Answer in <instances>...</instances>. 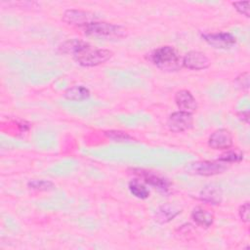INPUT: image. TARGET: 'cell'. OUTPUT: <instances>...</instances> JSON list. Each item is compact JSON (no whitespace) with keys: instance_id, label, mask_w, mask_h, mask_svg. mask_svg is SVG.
<instances>
[{"instance_id":"obj_1","label":"cell","mask_w":250,"mask_h":250,"mask_svg":"<svg viewBox=\"0 0 250 250\" xmlns=\"http://www.w3.org/2000/svg\"><path fill=\"white\" fill-rule=\"evenodd\" d=\"M150 62L163 71H177L183 67V58L172 46H161L149 55Z\"/></svg>"},{"instance_id":"obj_2","label":"cell","mask_w":250,"mask_h":250,"mask_svg":"<svg viewBox=\"0 0 250 250\" xmlns=\"http://www.w3.org/2000/svg\"><path fill=\"white\" fill-rule=\"evenodd\" d=\"M112 55L113 53L107 49H97L89 46L87 49L82 51L73 59L78 64L86 67H91L104 63L112 57Z\"/></svg>"},{"instance_id":"obj_3","label":"cell","mask_w":250,"mask_h":250,"mask_svg":"<svg viewBox=\"0 0 250 250\" xmlns=\"http://www.w3.org/2000/svg\"><path fill=\"white\" fill-rule=\"evenodd\" d=\"M87 35L104 38H119L123 37L126 33V29L119 25L105 21H93L84 27Z\"/></svg>"},{"instance_id":"obj_4","label":"cell","mask_w":250,"mask_h":250,"mask_svg":"<svg viewBox=\"0 0 250 250\" xmlns=\"http://www.w3.org/2000/svg\"><path fill=\"white\" fill-rule=\"evenodd\" d=\"M227 170V166L221 161H196L190 163L187 167V171L190 174L200 176H214L221 174Z\"/></svg>"},{"instance_id":"obj_5","label":"cell","mask_w":250,"mask_h":250,"mask_svg":"<svg viewBox=\"0 0 250 250\" xmlns=\"http://www.w3.org/2000/svg\"><path fill=\"white\" fill-rule=\"evenodd\" d=\"M62 20L69 25L85 27L91 22L96 21L97 17L90 12L76 10V9H69L63 12Z\"/></svg>"},{"instance_id":"obj_6","label":"cell","mask_w":250,"mask_h":250,"mask_svg":"<svg viewBox=\"0 0 250 250\" xmlns=\"http://www.w3.org/2000/svg\"><path fill=\"white\" fill-rule=\"evenodd\" d=\"M193 125V117L191 113L185 111H175L170 114L167 121V126L170 131L175 133L185 132L189 130Z\"/></svg>"},{"instance_id":"obj_7","label":"cell","mask_w":250,"mask_h":250,"mask_svg":"<svg viewBox=\"0 0 250 250\" xmlns=\"http://www.w3.org/2000/svg\"><path fill=\"white\" fill-rule=\"evenodd\" d=\"M232 144L231 133L224 128L217 129L208 138V146L215 150H228L232 146Z\"/></svg>"},{"instance_id":"obj_8","label":"cell","mask_w":250,"mask_h":250,"mask_svg":"<svg viewBox=\"0 0 250 250\" xmlns=\"http://www.w3.org/2000/svg\"><path fill=\"white\" fill-rule=\"evenodd\" d=\"M202 38L213 48L216 49H228L235 45L236 38L229 32H216L205 33Z\"/></svg>"},{"instance_id":"obj_9","label":"cell","mask_w":250,"mask_h":250,"mask_svg":"<svg viewBox=\"0 0 250 250\" xmlns=\"http://www.w3.org/2000/svg\"><path fill=\"white\" fill-rule=\"evenodd\" d=\"M210 60L208 57L199 51H190L183 58V66L191 70H202L208 68Z\"/></svg>"},{"instance_id":"obj_10","label":"cell","mask_w":250,"mask_h":250,"mask_svg":"<svg viewBox=\"0 0 250 250\" xmlns=\"http://www.w3.org/2000/svg\"><path fill=\"white\" fill-rule=\"evenodd\" d=\"M175 103L181 111L193 113L197 109V102L188 90H180L175 95Z\"/></svg>"},{"instance_id":"obj_11","label":"cell","mask_w":250,"mask_h":250,"mask_svg":"<svg viewBox=\"0 0 250 250\" xmlns=\"http://www.w3.org/2000/svg\"><path fill=\"white\" fill-rule=\"evenodd\" d=\"M91 46L88 42L80 40V39H68L62 43L59 47V50L62 54L71 55L73 58L80 54L82 51Z\"/></svg>"},{"instance_id":"obj_12","label":"cell","mask_w":250,"mask_h":250,"mask_svg":"<svg viewBox=\"0 0 250 250\" xmlns=\"http://www.w3.org/2000/svg\"><path fill=\"white\" fill-rule=\"evenodd\" d=\"M136 174H138L145 183L153 186L161 190H167L169 188L170 183L167 179L163 177H160L156 174L145 170H136Z\"/></svg>"},{"instance_id":"obj_13","label":"cell","mask_w":250,"mask_h":250,"mask_svg":"<svg viewBox=\"0 0 250 250\" xmlns=\"http://www.w3.org/2000/svg\"><path fill=\"white\" fill-rule=\"evenodd\" d=\"M191 219L196 225L202 228H209L213 225L214 222L213 214L201 207H196L193 209L191 213Z\"/></svg>"},{"instance_id":"obj_14","label":"cell","mask_w":250,"mask_h":250,"mask_svg":"<svg viewBox=\"0 0 250 250\" xmlns=\"http://www.w3.org/2000/svg\"><path fill=\"white\" fill-rule=\"evenodd\" d=\"M181 211L172 205L165 204L160 206L155 212V221L159 224H165L173 220Z\"/></svg>"},{"instance_id":"obj_15","label":"cell","mask_w":250,"mask_h":250,"mask_svg":"<svg viewBox=\"0 0 250 250\" xmlns=\"http://www.w3.org/2000/svg\"><path fill=\"white\" fill-rule=\"evenodd\" d=\"M63 97L68 101L80 102V101L87 100L90 97V91L89 89H87L82 85H75L68 88L64 92Z\"/></svg>"},{"instance_id":"obj_16","label":"cell","mask_w":250,"mask_h":250,"mask_svg":"<svg viewBox=\"0 0 250 250\" xmlns=\"http://www.w3.org/2000/svg\"><path fill=\"white\" fill-rule=\"evenodd\" d=\"M200 197L202 200L206 202H210L212 204H218L222 199V191L219 187L215 185H210L205 187L200 193Z\"/></svg>"},{"instance_id":"obj_17","label":"cell","mask_w":250,"mask_h":250,"mask_svg":"<svg viewBox=\"0 0 250 250\" xmlns=\"http://www.w3.org/2000/svg\"><path fill=\"white\" fill-rule=\"evenodd\" d=\"M128 188L130 192L137 198L146 199L149 196V190L147 189V188L145 185L141 184L138 180H132L129 183Z\"/></svg>"},{"instance_id":"obj_18","label":"cell","mask_w":250,"mask_h":250,"mask_svg":"<svg viewBox=\"0 0 250 250\" xmlns=\"http://www.w3.org/2000/svg\"><path fill=\"white\" fill-rule=\"evenodd\" d=\"M104 134L114 142H132L133 138L126 132L119 130H110L104 132Z\"/></svg>"},{"instance_id":"obj_19","label":"cell","mask_w":250,"mask_h":250,"mask_svg":"<svg viewBox=\"0 0 250 250\" xmlns=\"http://www.w3.org/2000/svg\"><path fill=\"white\" fill-rule=\"evenodd\" d=\"M243 158V154L238 151H233V150H227L223 154H221L218 158V161L224 162V163H229V162H237L240 161Z\"/></svg>"},{"instance_id":"obj_20","label":"cell","mask_w":250,"mask_h":250,"mask_svg":"<svg viewBox=\"0 0 250 250\" xmlns=\"http://www.w3.org/2000/svg\"><path fill=\"white\" fill-rule=\"evenodd\" d=\"M28 187L32 189H35V190H51L55 188L54 184L52 182H49V181H45V180H33V181H30L28 183Z\"/></svg>"},{"instance_id":"obj_21","label":"cell","mask_w":250,"mask_h":250,"mask_svg":"<svg viewBox=\"0 0 250 250\" xmlns=\"http://www.w3.org/2000/svg\"><path fill=\"white\" fill-rule=\"evenodd\" d=\"M232 6L239 14L245 16L246 18H249V1L232 2Z\"/></svg>"},{"instance_id":"obj_22","label":"cell","mask_w":250,"mask_h":250,"mask_svg":"<svg viewBox=\"0 0 250 250\" xmlns=\"http://www.w3.org/2000/svg\"><path fill=\"white\" fill-rule=\"evenodd\" d=\"M238 214L242 222L248 223L249 222V202L246 201L240 205L238 209Z\"/></svg>"},{"instance_id":"obj_23","label":"cell","mask_w":250,"mask_h":250,"mask_svg":"<svg viewBox=\"0 0 250 250\" xmlns=\"http://www.w3.org/2000/svg\"><path fill=\"white\" fill-rule=\"evenodd\" d=\"M239 118L242 119V121H244L245 123H248V121H249V113H248V111L240 113L239 114Z\"/></svg>"}]
</instances>
